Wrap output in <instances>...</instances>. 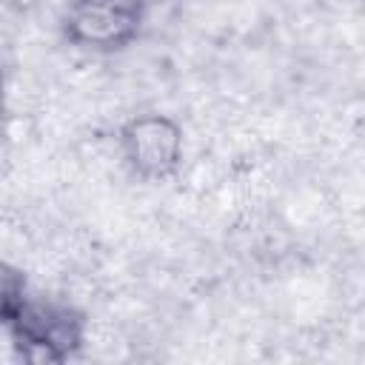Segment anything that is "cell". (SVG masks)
Listing matches in <instances>:
<instances>
[{"label":"cell","mask_w":365,"mask_h":365,"mask_svg":"<svg viewBox=\"0 0 365 365\" xmlns=\"http://www.w3.org/2000/svg\"><path fill=\"white\" fill-rule=\"evenodd\" d=\"M3 319L14 339H20L29 359L60 362L83 339V322L68 308H57L40 299H29L20 288L6 282L3 291Z\"/></svg>","instance_id":"6da1fadb"},{"label":"cell","mask_w":365,"mask_h":365,"mask_svg":"<svg viewBox=\"0 0 365 365\" xmlns=\"http://www.w3.org/2000/svg\"><path fill=\"white\" fill-rule=\"evenodd\" d=\"M148 0H74L66 14V37L83 48L125 46L143 20Z\"/></svg>","instance_id":"7a4b0ae2"},{"label":"cell","mask_w":365,"mask_h":365,"mask_svg":"<svg viewBox=\"0 0 365 365\" xmlns=\"http://www.w3.org/2000/svg\"><path fill=\"white\" fill-rule=\"evenodd\" d=\"M120 143L131 168L145 180L171 174L182 154V134L177 123L163 114L134 117L131 123H125Z\"/></svg>","instance_id":"3957f363"}]
</instances>
